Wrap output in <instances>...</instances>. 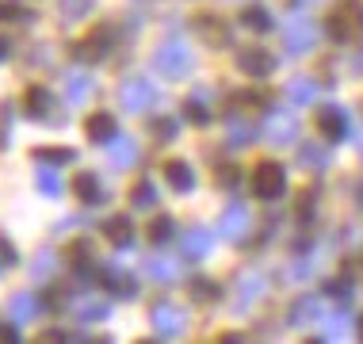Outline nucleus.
Returning a JSON list of instances; mask_svg holds the SVG:
<instances>
[{
  "mask_svg": "<svg viewBox=\"0 0 363 344\" xmlns=\"http://www.w3.org/2000/svg\"><path fill=\"white\" fill-rule=\"evenodd\" d=\"M195 69V54L188 43H180V38H172V43H161V50L153 54V73L169 77V81H184V77H191Z\"/></svg>",
  "mask_w": 363,
  "mask_h": 344,
  "instance_id": "nucleus-1",
  "label": "nucleus"
},
{
  "mask_svg": "<svg viewBox=\"0 0 363 344\" xmlns=\"http://www.w3.org/2000/svg\"><path fill=\"white\" fill-rule=\"evenodd\" d=\"M283 38H287V54L302 57V54L313 50V43H318V23H313L306 12H291L287 27H283Z\"/></svg>",
  "mask_w": 363,
  "mask_h": 344,
  "instance_id": "nucleus-2",
  "label": "nucleus"
},
{
  "mask_svg": "<svg viewBox=\"0 0 363 344\" xmlns=\"http://www.w3.org/2000/svg\"><path fill=\"white\" fill-rule=\"evenodd\" d=\"M252 192H257L260 199L276 203L279 195H287V169H283L279 161H260L257 172H252Z\"/></svg>",
  "mask_w": 363,
  "mask_h": 344,
  "instance_id": "nucleus-3",
  "label": "nucleus"
},
{
  "mask_svg": "<svg viewBox=\"0 0 363 344\" xmlns=\"http://www.w3.org/2000/svg\"><path fill=\"white\" fill-rule=\"evenodd\" d=\"M119 104H123V111H130V115H138V111H150V107L157 104V88L150 77H126L123 88H119Z\"/></svg>",
  "mask_w": 363,
  "mask_h": 344,
  "instance_id": "nucleus-4",
  "label": "nucleus"
},
{
  "mask_svg": "<svg viewBox=\"0 0 363 344\" xmlns=\"http://www.w3.org/2000/svg\"><path fill=\"white\" fill-rule=\"evenodd\" d=\"M150 321H153V333L161 340H180L184 333H188V310L172 306V302H157Z\"/></svg>",
  "mask_w": 363,
  "mask_h": 344,
  "instance_id": "nucleus-5",
  "label": "nucleus"
},
{
  "mask_svg": "<svg viewBox=\"0 0 363 344\" xmlns=\"http://www.w3.org/2000/svg\"><path fill=\"white\" fill-rule=\"evenodd\" d=\"M325 31H329V38H337V43H356L363 35V4H345L340 12H333L325 19Z\"/></svg>",
  "mask_w": 363,
  "mask_h": 344,
  "instance_id": "nucleus-6",
  "label": "nucleus"
},
{
  "mask_svg": "<svg viewBox=\"0 0 363 344\" xmlns=\"http://www.w3.org/2000/svg\"><path fill=\"white\" fill-rule=\"evenodd\" d=\"M260 131H264V138H268L272 145H291V142H298V119L291 115V107H272Z\"/></svg>",
  "mask_w": 363,
  "mask_h": 344,
  "instance_id": "nucleus-7",
  "label": "nucleus"
},
{
  "mask_svg": "<svg viewBox=\"0 0 363 344\" xmlns=\"http://www.w3.org/2000/svg\"><path fill=\"white\" fill-rule=\"evenodd\" d=\"M318 131L329 138V142H345V138H352V115L345 111L340 104H321V115H318Z\"/></svg>",
  "mask_w": 363,
  "mask_h": 344,
  "instance_id": "nucleus-8",
  "label": "nucleus"
},
{
  "mask_svg": "<svg viewBox=\"0 0 363 344\" xmlns=\"http://www.w3.org/2000/svg\"><path fill=\"white\" fill-rule=\"evenodd\" d=\"M249 226H252V218H249V206H245L241 199H233V203L222 211L218 233H222L225 241H245V238H249Z\"/></svg>",
  "mask_w": 363,
  "mask_h": 344,
  "instance_id": "nucleus-9",
  "label": "nucleus"
},
{
  "mask_svg": "<svg viewBox=\"0 0 363 344\" xmlns=\"http://www.w3.org/2000/svg\"><path fill=\"white\" fill-rule=\"evenodd\" d=\"M238 69H241L245 77H257V81H264V77L276 69V57L264 50L260 43H252V46H245V50H238Z\"/></svg>",
  "mask_w": 363,
  "mask_h": 344,
  "instance_id": "nucleus-10",
  "label": "nucleus"
},
{
  "mask_svg": "<svg viewBox=\"0 0 363 344\" xmlns=\"http://www.w3.org/2000/svg\"><path fill=\"white\" fill-rule=\"evenodd\" d=\"M264 291H268V279H264L260 272H245L238 283H233V306L238 310H249L257 299H264Z\"/></svg>",
  "mask_w": 363,
  "mask_h": 344,
  "instance_id": "nucleus-11",
  "label": "nucleus"
},
{
  "mask_svg": "<svg viewBox=\"0 0 363 344\" xmlns=\"http://www.w3.org/2000/svg\"><path fill=\"white\" fill-rule=\"evenodd\" d=\"M107 54H111V31H107V27L92 31L84 43L73 46V57H77V62H100V57H107Z\"/></svg>",
  "mask_w": 363,
  "mask_h": 344,
  "instance_id": "nucleus-12",
  "label": "nucleus"
},
{
  "mask_svg": "<svg viewBox=\"0 0 363 344\" xmlns=\"http://www.w3.org/2000/svg\"><path fill=\"white\" fill-rule=\"evenodd\" d=\"M107 157H111L115 169H134V165H138V138L115 134L111 142H107Z\"/></svg>",
  "mask_w": 363,
  "mask_h": 344,
  "instance_id": "nucleus-13",
  "label": "nucleus"
},
{
  "mask_svg": "<svg viewBox=\"0 0 363 344\" xmlns=\"http://www.w3.org/2000/svg\"><path fill=\"white\" fill-rule=\"evenodd\" d=\"M283 96H287L291 107H310V104H318L321 88H318V81H310V77H291L287 88H283Z\"/></svg>",
  "mask_w": 363,
  "mask_h": 344,
  "instance_id": "nucleus-14",
  "label": "nucleus"
},
{
  "mask_svg": "<svg viewBox=\"0 0 363 344\" xmlns=\"http://www.w3.org/2000/svg\"><path fill=\"white\" fill-rule=\"evenodd\" d=\"M73 192L81 195V199L88 203V206H100V203H107L111 199V192L104 188V180L96 172H77V180H73Z\"/></svg>",
  "mask_w": 363,
  "mask_h": 344,
  "instance_id": "nucleus-15",
  "label": "nucleus"
},
{
  "mask_svg": "<svg viewBox=\"0 0 363 344\" xmlns=\"http://www.w3.org/2000/svg\"><path fill=\"white\" fill-rule=\"evenodd\" d=\"M260 134H264L260 126L245 123V119H238V115H230V119H225V142H230L233 150H245V145H252Z\"/></svg>",
  "mask_w": 363,
  "mask_h": 344,
  "instance_id": "nucleus-16",
  "label": "nucleus"
},
{
  "mask_svg": "<svg viewBox=\"0 0 363 344\" xmlns=\"http://www.w3.org/2000/svg\"><path fill=\"white\" fill-rule=\"evenodd\" d=\"M211 245H214V233L203 230V226H195V230L184 233L180 253H184V260H199V257H207V253H211Z\"/></svg>",
  "mask_w": 363,
  "mask_h": 344,
  "instance_id": "nucleus-17",
  "label": "nucleus"
},
{
  "mask_svg": "<svg viewBox=\"0 0 363 344\" xmlns=\"http://www.w3.org/2000/svg\"><path fill=\"white\" fill-rule=\"evenodd\" d=\"M104 283H107V291L119 294V299H134V294H138V283H134V275L123 272V264H107Z\"/></svg>",
  "mask_w": 363,
  "mask_h": 344,
  "instance_id": "nucleus-18",
  "label": "nucleus"
},
{
  "mask_svg": "<svg viewBox=\"0 0 363 344\" xmlns=\"http://www.w3.org/2000/svg\"><path fill=\"white\" fill-rule=\"evenodd\" d=\"M104 238L115 245V249H130L134 245V226L126 214H115V218H107L104 222Z\"/></svg>",
  "mask_w": 363,
  "mask_h": 344,
  "instance_id": "nucleus-19",
  "label": "nucleus"
},
{
  "mask_svg": "<svg viewBox=\"0 0 363 344\" xmlns=\"http://www.w3.org/2000/svg\"><path fill=\"white\" fill-rule=\"evenodd\" d=\"M313 318H325V314H321V299H318V294H302L298 302H291V310H287L291 326H306V321H313Z\"/></svg>",
  "mask_w": 363,
  "mask_h": 344,
  "instance_id": "nucleus-20",
  "label": "nucleus"
},
{
  "mask_svg": "<svg viewBox=\"0 0 363 344\" xmlns=\"http://www.w3.org/2000/svg\"><path fill=\"white\" fill-rule=\"evenodd\" d=\"M184 115L195 123V126H207L211 123V88H195V92L188 96V107H184Z\"/></svg>",
  "mask_w": 363,
  "mask_h": 344,
  "instance_id": "nucleus-21",
  "label": "nucleus"
},
{
  "mask_svg": "<svg viewBox=\"0 0 363 344\" xmlns=\"http://www.w3.org/2000/svg\"><path fill=\"white\" fill-rule=\"evenodd\" d=\"M8 314H12L16 321H31L43 314V299L31 291H19V294H12V302H8Z\"/></svg>",
  "mask_w": 363,
  "mask_h": 344,
  "instance_id": "nucleus-22",
  "label": "nucleus"
},
{
  "mask_svg": "<svg viewBox=\"0 0 363 344\" xmlns=\"http://www.w3.org/2000/svg\"><path fill=\"white\" fill-rule=\"evenodd\" d=\"M298 165L306 172H325L329 169V150L321 142H302L298 145Z\"/></svg>",
  "mask_w": 363,
  "mask_h": 344,
  "instance_id": "nucleus-23",
  "label": "nucleus"
},
{
  "mask_svg": "<svg viewBox=\"0 0 363 344\" xmlns=\"http://www.w3.org/2000/svg\"><path fill=\"white\" fill-rule=\"evenodd\" d=\"M164 180H169L172 192H184V195H188V192L195 188V169H191L188 161H169V165H164Z\"/></svg>",
  "mask_w": 363,
  "mask_h": 344,
  "instance_id": "nucleus-24",
  "label": "nucleus"
},
{
  "mask_svg": "<svg viewBox=\"0 0 363 344\" xmlns=\"http://www.w3.org/2000/svg\"><path fill=\"white\" fill-rule=\"evenodd\" d=\"M348 329H352L348 306H340V310H333V314H325V326L318 329V340H340V337H345Z\"/></svg>",
  "mask_w": 363,
  "mask_h": 344,
  "instance_id": "nucleus-25",
  "label": "nucleus"
},
{
  "mask_svg": "<svg viewBox=\"0 0 363 344\" xmlns=\"http://www.w3.org/2000/svg\"><path fill=\"white\" fill-rule=\"evenodd\" d=\"M88 96H92V77H88V73H69V77H65V104L81 107Z\"/></svg>",
  "mask_w": 363,
  "mask_h": 344,
  "instance_id": "nucleus-26",
  "label": "nucleus"
},
{
  "mask_svg": "<svg viewBox=\"0 0 363 344\" xmlns=\"http://www.w3.org/2000/svg\"><path fill=\"white\" fill-rule=\"evenodd\" d=\"M84 131H88V138H92L96 145H107V142L115 138V119H111L107 111H96L92 119L84 123Z\"/></svg>",
  "mask_w": 363,
  "mask_h": 344,
  "instance_id": "nucleus-27",
  "label": "nucleus"
},
{
  "mask_svg": "<svg viewBox=\"0 0 363 344\" xmlns=\"http://www.w3.org/2000/svg\"><path fill=\"white\" fill-rule=\"evenodd\" d=\"M142 272L150 275V279H157V283H169V279H176V260H169V257H145V264H142Z\"/></svg>",
  "mask_w": 363,
  "mask_h": 344,
  "instance_id": "nucleus-28",
  "label": "nucleus"
},
{
  "mask_svg": "<svg viewBox=\"0 0 363 344\" xmlns=\"http://www.w3.org/2000/svg\"><path fill=\"white\" fill-rule=\"evenodd\" d=\"M35 184H38V192H43L46 199H57V195L65 192V184H62V176H57L54 165H43V169H38V176H35Z\"/></svg>",
  "mask_w": 363,
  "mask_h": 344,
  "instance_id": "nucleus-29",
  "label": "nucleus"
},
{
  "mask_svg": "<svg viewBox=\"0 0 363 344\" xmlns=\"http://www.w3.org/2000/svg\"><path fill=\"white\" fill-rule=\"evenodd\" d=\"M199 35L207 38L211 46H230L233 38H230V27L222 23V19H199Z\"/></svg>",
  "mask_w": 363,
  "mask_h": 344,
  "instance_id": "nucleus-30",
  "label": "nucleus"
},
{
  "mask_svg": "<svg viewBox=\"0 0 363 344\" xmlns=\"http://www.w3.org/2000/svg\"><path fill=\"white\" fill-rule=\"evenodd\" d=\"M35 161L43 165H73L77 161V150H69V145H50V150H35Z\"/></svg>",
  "mask_w": 363,
  "mask_h": 344,
  "instance_id": "nucleus-31",
  "label": "nucleus"
},
{
  "mask_svg": "<svg viewBox=\"0 0 363 344\" xmlns=\"http://www.w3.org/2000/svg\"><path fill=\"white\" fill-rule=\"evenodd\" d=\"M157 199H161V195H157V188H153L150 180L134 184V192H130V203H134V211H153V206H157Z\"/></svg>",
  "mask_w": 363,
  "mask_h": 344,
  "instance_id": "nucleus-32",
  "label": "nucleus"
},
{
  "mask_svg": "<svg viewBox=\"0 0 363 344\" xmlns=\"http://www.w3.org/2000/svg\"><path fill=\"white\" fill-rule=\"evenodd\" d=\"M27 115H35V119L50 115V92L46 88H27Z\"/></svg>",
  "mask_w": 363,
  "mask_h": 344,
  "instance_id": "nucleus-33",
  "label": "nucleus"
},
{
  "mask_svg": "<svg viewBox=\"0 0 363 344\" xmlns=\"http://www.w3.org/2000/svg\"><path fill=\"white\" fill-rule=\"evenodd\" d=\"M241 23L249 27V31H260V35H264V31H272V12H268L264 4H252L249 12L241 16Z\"/></svg>",
  "mask_w": 363,
  "mask_h": 344,
  "instance_id": "nucleus-34",
  "label": "nucleus"
},
{
  "mask_svg": "<svg viewBox=\"0 0 363 344\" xmlns=\"http://www.w3.org/2000/svg\"><path fill=\"white\" fill-rule=\"evenodd\" d=\"M77 318H84V321H104V318H111V306H107L104 299H84L81 306H77Z\"/></svg>",
  "mask_w": 363,
  "mask_h": 344,
  "instance_id": "nucleus-35",
  "label": "nucleus"
},
{
  "mask_svg": "<svg viewBox=\"0 0 363 344\" xmlns=\"http://www.w3.org/2000/svg\"><path fill=\"white\" fill-rule=\"evenodd\" d=\"M96 0H62V23H77V19H84L92 12Z\"/></svg>",
  "mask_w": 363,
  "mask_h": 344,
  "instance_id": "nucleus-36",
  "label": "nucleus"
},
{
  "mask_svg": "<svg viewBox=\"0 0 363 344\" xmlns=\"http://www.w3.org/2000/svg\"><path fill=\"white\" fill-rule=\"evenodd\" d=\"M325 294H329V299H337L340 306H352V302H356V287H352L348 279H333V283H325Z\"/></svg>",
  "mask_w": 363,
  "mask_h": 344,
  "instance_id": "nucleus-37",
  "label": "nucleus"
},
{
  "mask_svg": "<svg viewBox=\"0 0 363 344\" xmlns=\"http://www.w3.org/2000/svg\"><path fill=\"white\" fill-rule=\"evenodd\" d=\"M150 131L161 138V142H172V138L180 134V123H176L172 115H161V119H153V123H150Z\"/></svg>",
  "mask_w": 363,
  "mask_h": 344,
  "instance_id": "nucleus-38",
  "label": "nucleus"
},
{
  "mask_svg": "<svg viewBox=\"0 0 363 344\" xmlns=\"http://www.w3.org/2000/svg\"><path fill=\"white\" fill-rule=\"evenodd\" d=\"M172 238H176V222L172 218H157L150 226V241L153 245H164V241H172Z\"/></svg>",
  "mask_w": 363,
  "mask_h": 344,
  "instance_id": "nucleus-39",
  "label": "nucleus"
},
{
  "mask_svg": "<svg viewBox=\"0 0 363 344\" xmlns=\"http://www.w3.org/2000/svg\"><path fill=\"white\" fill-rule=\"evenodd\" d=\"M318 264H321V257H318V253H306V257H302L298 264H291V268H287V275H291V279H306V275H310L313 268H318Z\"/></svg>",
  "mask_w": 363,
  "mask_h": 344,
  "instance_id": "nucleus-40",
  "label": "nucleus"
},
{
  "mask_svg": "<svg viewBox=\"0 0 363 344\" xmlns=\"http://www.w3.org/2000/svg\"><path fill=\"white\" fill-rule=\"evenodd\" d=\"M0 19H8V23H27L31 12H27V8H19V4H12V0H0Z\"/></svg>",
  "mask_w": 363,
  "mask_h": 344,
  "instance_id": "nucleus-41",
  "label": "nucleus"
},
{
  "mask_svg": "<svg viewBox=\"0 0 363 344\" xmlns=\"http://www.w3.org/2000/svg\"><path fill=\"white\" fill-rule=\"evenodd\" d=\"M57 272V253H43L35 264H31V275L35 279H43V275H54Z\"/></svg>",
  "mask_w": 363,
  "mask_h": 344,
  "instance_id": "nucleus-42",
  "label": "nucleus"
},
{
  "mask_svg": "<svg viewBox=\"0 0 363 344\" xmlns=\"http://www.w3.org/2000/svg\"><path fill=\"white\" fill-rule=\"evenodd\" d=\"M191 294H195V302H214V299H218V287H214L211 279H195Z\"/></svg>",
  "mask_w": 363,
  "mask_h": 344,
  "instance_id": "nucleus-43",
  "label": "nucleus"
},
{
  "mask_svg": "<svg viewBox=\"0 0 363 344\" xmlns=\"http://www.w3.org/2000/svg\"><path fill=\"white\" fill-rule=\"evenodd\" d=\"M0 340H19V321H0Z\"/></svg>",
  "mask_w": 363,
  "mask_h": 344,
  "instance_id": "nucleus-44",
  "label": "nucleus"
},
{
  "mask_svg": "<svg viewBox=\"0 0 363 344\" xmlns=\"http://www.w3.org/2000/svg\"><path fill=\"white\" fill-rule=\"evenodd\" d=\"M218 180H222V184H230V188H238V180H241V176H238V169L230 165V169H222V172H218Z\"/></svg>",
  "mask_w": 363,
  "mask_h": 344,
  "instance_id": "nucleus-45",
  "label": "nucleus"
},
{
  "mask_svg": "<svg viewBox=\"0 0 363 344\" xmlns=\"http://www.w3.org/2000/svg\"><path fill=\"white\" fill-rule=\"evenodd\" d=\"M0 257H4L8 264H16V249H12V241H8V238H0Z\"/></svg>",
  "mask_w": 363,
  "mask_h": 344,
  "instance_id": "nucleus-46",
  "label": "nucleus"
},
{
  "mask_svg": "<svg viewBox=\"0 0 363 344\" xmlns=\"http://www.w3.org/2000/svg\"><path fill=\"white\" fill-rule=\"evenodd\" d=\"M352 142H356V150L363 153V123L356 126V131H352Z\"/></svg>",
  "mask_w": 363,
  "mask_h": 344,
  "instance_id": "nucleus-47",
  "label": "nucleus"
},
{
  "mask_svg": "<svg viewBox=\"0 0 363 344\" xmlns=\"http://www.w3.org/2000/svg\"><path fill=\"white\" fill-rule=\"evenodd\" d=\"M8 54H12V43H8V38H4V35H0V62H4V57H8Z\"/></svg>",
  "mask_w": 363,
  "mask_h": 344,
  "instance_id": "nucleus-48",
  "label": "nucleus"
},
{
  "mask_svg": "<svg viewBox=\"0 0 363 344\" xmlns=\"http://www.w3.org/2000/svg\"><path fill=\"white\" fill-rule=\"evenodd\" d=\"M352 195H356V203L363 206V180H356V188H352Z\"/></svg>",
  "mask_w": 363,
  "mask_h": 344,
  "instance_id": "nucleus-49",
  "label": "nucleus"
},
{
  "mask_svg": "<svg viewBox=\"0 0 363 344\" xmlns=\"http://www.w3.org/2000/svg\"><path fill=\"white\" fill-rule=\"evenodd\" d=\"M356 329H359V337H363V314H359V318H356Z\"/></svg>",
  "mask_w": 363,
  "mask_h": 344,
  "instance_id": "nucleus-50",
  "label": "nucleus"
},
{
  "mask_svg": "<svg viewBox=\"0 0 363 344\" xmlns=\"http://www.w3.org/2000/svg\"><path fill=\"white\" fill-rule=\"evenodd\" d=\"M4 264H8V260H4V257H0V272H4Z\"/></svg>",
  "mask_w": 363,
  "mask_h": 344,
  "instance_id": "nucleus-51",
  "label": "nucleus"
}]
</instances>
